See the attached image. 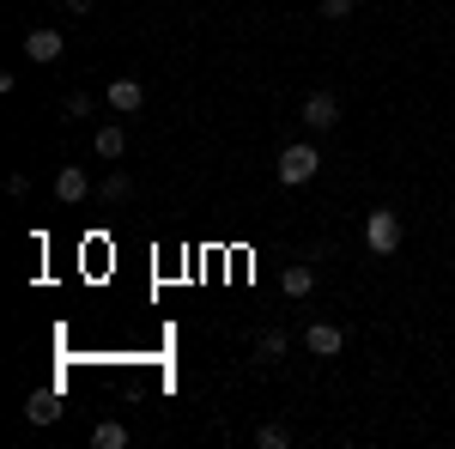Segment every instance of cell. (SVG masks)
I'll list each match as a JSON object with an SVG mask.
<instances>
[{
  "label": "cell",
  "mask_w": 455,
  "mask_h": 449,
  "mask_svg": "<svg viewBox=\"0 0 455 449\" xmlns=\"http://www.w3.org/2000/svg\"><path fill=\"white\" fill-rule=\"evenodd\" d=\"M401 237H407V225H401V212H395V207L364 212V243H371V255H377V261H388V255L401 249Z\"/></svg>",
  "instance_id": "1"
},
{
  "label": "cell",
  "mask_w": 455,
  "mask_h": 449,
  "mask_svg": "<svg viewBox=\"0 0 455 449\" xmlns=\"http://www.w3.org/2000/svg\"><path fill=\"white\" fill-rule=\"evenodd\" d=\"M25 419H31V425H55V419H61V395H31V401H25Z\"/></svg>",
  "instance_id": "12"
},
{
  "label": "cell",
  "mask_w": 455,
  "mask_h": 449,
  "mask_svg": "<svg viewBox=\"0 0 455 449\" xmlns=\"http://www.w3.org/2000/svg\"><path fill=\"white\" fill-rule=\"evenodd\" d=\"M104 98H109L116 116H140V109H146V85H140V79H109Z\"/></svg>",
  "instance_id": "7"
},
{
  "label": "cell",
  "mask_w": 455,
  "mask_h": 449,
  "mask_svg": "<svg viewBox=\"0 0 455 449\" xmlns=\"http://www.w3.org/2000/svg\"><path fill=\"white\" fill-rule=\"evenodd\" d=\"M6 195H19V201H25V195H31V176L12 171V176H6Z\"/></svg>",
  "instance_id": "17"
},
{
  "label": "cell",
  "mask_w": 455,
  "mask_h": 449,
  "mask_svg": "<svg viewBox=\"0 0 455 449\" xmlns=\"http://www.w3.org/2000/svg\"><path fill=\"white\" fill-rule=\"evenodd\" d=\"M25 55H31L36 68H49V61L68 55V36L55 31V25H36V31H25Z\"/></svg>",
  "instance_id": "4"
},
{
  "label": "cell",
  "mask_w": 455,
  "mask_h": 449,
  "mask_svg": "<svg viewBox=\"0 0 455 449\" xmlns=\"http://www.w3.org/2000/svg\"><path fill=\"white\" fill-rule=\"evenodd\" d=\"M315 171H322V152H315L310 140H291V146H280V182H285V188H304Z\"/></svg>",
  "instance_id": "2"
},
{
  "label": "cell",
  "mask_w": 455,
  "mask_h": 449,
  "mask_svg": "<svg viewBox=\"0 0 455 449\" xmlns=\"http://www.w3.org/2000/svg\"><path fill=\"white\" fill-rule=\"evenodd\" d=\"M92 6H98V0H68V12H73V19H85Z\"/></svg>",
  "instance_id": "18"
},
{
  "label": "cell",
  "mask_w": 455,
  "mask_h": 449,
  "mask_svg": "<svg viewBox=\"0 0 455 449\" xmlns=\"http://www.w3.org/2000/svg\"><path fill=\"white\" fill-rule=\"evenodd\" d=\"M304 346H310V358H340V352H347V328L310 322V328H304Z\"/></svg>",
  "instance_id": "5"
},
{
  "label": "cell",
  "mask_w": 455,
  "mask_h": 449,
  "mask_svg": "<svg viewBox=\"0 0 455 449\" xmlns=\"http://www.w3.org/2000/svg\"><path fill=\"white\" fill-rule=\"evenodd\" d=\"M255 444H261V449H285V444H291V431L267 419V425H255Z\"/></svg>",
  "instance_id": "14"
},
{
  "label": "cell",
  "mask_w": 455,
  "mask_h": 449,
  "mask_svg": "<svg viewBox=\"0 0 455 449\" xmlns=\"http://www.w3.org/2000/svg\"><path fill=\"white\" fill-rule=\"evenodd\" d=\"M298 122H304L310 134H328V128L340 122V98H334V92H310L304 109H298Z\"/></svg>",
  "instance_id": "3"
},
{
  "label": "cell",
  "mask_w": 455,
  "mask_h": 449,
  "mask_svg": "<svg viewBox=\"0 0 455 449\" xmlns=\"http://www.w3.org/2000/svg\"><path fill=\"white\" fill-rule=\"evenodd\" d=\"M285 358V334L280 328H261V334H255V365H280Z\"/></svg>",
  "instance_id": "11"
},
{
  "label": "cell",
  "mask_w": 455,
  "mask_h": 449,
  "mask_svg": "<svg viewBox=\"0 0 455 449\" xmlns=\"http://www.w3.org/2000/svg\"><path fill=\"white\" fill-rule=\"evenodd\" d=\"M352 6H358V0H315L322 19H352Z\"/></svg>",
  "instance_id": "15"
},
{
  "label": "cell",
  "mask_w": 455,
  "mask_h": 449,
  "mask_svg": "<svg viewBox=\"0 0 455 449\" xmlns=\"http://www.w3.org/2000/svg\"><path fill=\"white\" fill-rule=\"evenodd\" d=\"M68 116H73V122H85V116H92V98H85V92H73V98H68Z\"/></svg>",
  "instance_id": "16"
},
{
  "label": "cell",
  "mask_w": 455,
  "mask_h": 449,
  "mask_svg": "<svg viewBox=\"0 0 455 449\" xmlns=\"http://www.w3.org/2000/svg\"><path fill=\"white\" fill-rule=\"evenodd\" d=\"M92 152H98L104 164H116V158L128 152V128H116V122H109V128H98V140H92Z\"/></svg>",
  "instance_id": "9"
},
{
  "label": "cell",
  "mask_w": 455,
  "mask_h": 449,
  "mask_svg": "<svg viewBox=\"0 0 455 449\" xmlns=\"http://www.w3.org/2000/svg\"><path fill=\"white\" fill-rule=\"evenodd\" d=\"M92 449H128V425H116V419H104V425L92 431Z\"/></svg>",
  "instance_id": "13"
},
{
  "label": "cell",
  "mask_w": 455,
  "mask_h": 449,
  "mask_svg": "<svg viewBox=\"0 0 455 449\" xmlns=\"http://www.w3.org/2000/svg\"><path fill=\"white\" fill-rule=\"evenodd\" d=\"M85 195H98L92 176L79 171V164H61V171H55V201H61V207H79Z\"/></svg>",
  "instance_id": "6"
},
{
  "label": "cell",
  "mask_w": 455,
  "mask_h": 449,
  "mask_svg": "<svg viewBox=\"0 0 455 449\" xmlns=\"http://www.w3.org/2000/svg\"><path fill=\"white\" fill-rule=\"evenodd\" d=\"M128 195H134V176L128 171H109L104 182H98V201H104V207H122Z\"/></svg>",
  "instance_id": "10"
},
{
  "label": "cell",
  "mask_w": 455,
  "mask_h": 449,
  "mask_svg": "<svg viewBox=\"0 0 455 449\" xmlns=\"http://www.w3.org/2000/svg\"><path fill=\"white\" fill-rule=\"evenodd\" d=\"M280 292H285V298H310V292H315V268H310V261L280 268Z\"/></svg>",
  "instance_id": "8"
}]
</instances>
